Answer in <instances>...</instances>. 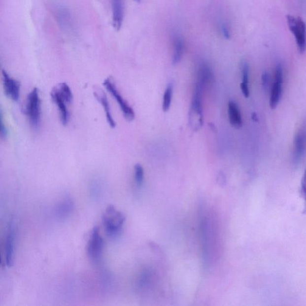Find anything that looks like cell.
Masks as SVG:
<instances>
[{
	"instance_id": "1",
	"label": "cell",
	"mask_w": 306,
	"mask_h": 306,
	"mask_svg": "<svg viewBox=\"0 0 306 306\" xmlns=\"http://www.w3.org/2000/svg\"><path fill=\"white\" fill-rule=\"evenodd\" d=\"M126 220L125 215L113 205L106 207L102 215V223L109 237H117L121 234Z\"/></svg>"
},
{
	"instance_id": "2",
	"label": "cell",
	"mask_w": 306,
	"mask_h": 306,
	"mask_svg": "<svg viewBox=\"0 0 306 306\" xmlns=\"http://www.w3.org/2000/svg\"><path fill=\"white\" fill-rule=\"evenodd\" d=\"M204 88L196 83L191 103L189 122L190 128L193 131H198L204 124L203 106H202V93Z\"/></svg>"
},
{
	"instance_id": "3",
	"label": "cell",
	"mask_w": 306,
	"mask_h": 306,
	"mask_svg": "<svg viewBox=\"0 0 306 306\" xmlns=\"http://www.w3.org/2000/svg\"><path fill=\"white\" fill-rule=\"evenodd\" d=\"M26 114L30 124L34 128H37L41 120V100L37 88L33 89L28 96Z\"/></svg>"
},
{
	"instance_id": "4",
	"label": "cell",
	"mask_w": 306,
	"mask_h": 306,
	"mask_svg": "<svg viewBox=\"0 0 306 306\" xmlns=\"http://www.w3.org/2000/svg\"><path fill=\"white\" fill-rule=\"evenodd\" d=\"M288 25L296 40L299 52L303 53L306 49V25L304 21L299 17L292 15L286 16Z\"/></svg>"
},
{
	"instance_id": "5",
	"label": "cell",
	"mask_w": 306,
	"mask_h": 306,
	"mask_svg": "<svg viewBox=\"0 0 306 306\" xmlns=\"http://www.w3.org/2000/svg\"><path fill=\"white\" fill-rule=\"evenodd\" d=\"M103 244L104 243L100 235L99 227H94L87 246V254L92 262L95 263L100 262L102 258Z\"/></svg>"
},
{
	"instance_id": "6",
	"label": "cell",
	"mask_w": 306,
	"mask_h": 306,
	"mask_svg": "<svg viewBox=\"0 0 306 306\" xmlns=\"http://www.w3.org/2000/svg\"><path fill=\"white\" fill-rule=\"evenodd\" d=\"M103 85H104L105 88L107 89V91L110 93L112 96H113L114 99L119 103L120 108L121 109L125 119L129 122L133 121L135 117H136L134 109L129 105L127 101L120 95L113 81H112L109 78H106L104 82H103Z\"/></svg>"
},
{
	"instance_id": "7",
	"label": "cell",
	"mask_w": 306,
	"mask_h": 306,
	"mask_svg": "<svg viewBox=\"0 0 306 306\" xmlns=\"http://www.w3.org/2000/svg\"><path fill=\"white\" fill-rule=\"evenodd\" d=\"M306 131L305 128L300 129L294 140L293 159L295 165L301 164L306 153Z\"/></svg>"
},
{
	"instance_id": "8",
	"label": "cell",
	"mask_w": 306,
	"mask_h": 306,
	"mask_svg": "<svg viewBox=\"0 0 306 306\" xmlns=\"http://www.w3.org/2000/svg\"><path fill=\"white\" fill-rule=\"evenodd\" d=\"M2 81L5 94L14 101H18L20 97V83L12 78L5 70H2Z\"/></svg>"
},
{
	"instance_id": "9",
	"label": "cell",
	"mask_w": 306,
	"mask_h": 306,
	"mask_svg": "<svg viewBox=\"0 0 306 306\" xmlns=\"http://www.w3.org/2000/svg\"><path fill=\"white\" fill-rule=\"evenodd\" d=\"M13 223L10 224L8 229L6 245H5V254H6V265L8 268H12L15 260V248L16 243V231Z\"/></svg>"
},
{
	"instance_id": "10",
	"label": "cell",
	"mask_w": 306,
	"mask_h": 306,
	"mask_svg": "<svg viewBox=\"0 0 306 306\" xmlns=\"http://www.w3.org/2000/svg\"><path fill=\"white\" fill-rule=\"evenodd\" d=\"M112 8H113V27L117 32H119L121 29L124 16L123 0H112Z\"/></svg>"
},
{
	"instance_id": "11",
	"label": "cell",
	"mask_w": 306,
	"mask_h": 306,
	"mask_svg": "<svg viewBox=\"0 0 306 306\" xmlns=\"http://www.w3.org/2000/svg\"><path fill=\"white\" fill-rule=\"evenodd\" d=\"M94 95L96 99L99 101L101 104L103 106V109H104L106 120H107L109 126H110L111 128H114L116 127V124L113 116H112L110 106H109L107 97H106V94L102 90L99 89H97L96 91H95Z\"/></svg>"
},
{
	"instance_id": "12",
	"label": "cell",
	"mask_w": 306,
	"mask_h": 306,
	"mask_svg": "<svg viewBox=\"0 0 306 306\" xmlns=\"http://www.w3.org/2000/svg\"><path fill=\"white\" fill-rule=\"evenodd\" d=\"M52 99L57 105L60 112L61 120L63 125H67L68 122V111L67 108V103L55 88L52 90L51 93Z\"/></svg>"
},
{
	"instance_id": "13",
	"label": "cell",
	"mask_w": 306,
	"mask_h": 306,
	"mask_svg": "<svg viewBox=\"0 0 306 306\" xmlns=\"http://www.w3.org/2000/svg\"><path fill=\"white\" fill-rule=\"evenodd\" d=\"M228 115L230 124L233 127L239 129L242 126V116L237 103L234 101H230L228 104Z\"/></svg>"
},
{
	"instance_id": "14",
	"label": "cell",
	"mask_w": 306,
	"mask_h": 306,
	"mask_svg": "<svg viewBox=\"0 0 306 306\" xmlns=\"http://www.w3.org/2000/svg\"><path fill=\"white\" fill-rule=\"evenodd\" d=\"M213 79L214 75L208 65L205 63H201L199 66L197 83L204 88V86L211 83Z\"/></svg>"
},
{
	"instance_id": "15",
	"label": "cell",
	"mask_w": 306,
	"mask_h": 306,
	"mask_svg": "<svg viewBox=\"0 0 306 306\" xmlns=\"http://www.w3.org/2000/svg\"><path fill=\"white\" fill-rule=\"evenodd\" d=\"M283 82L282 81L274 80L273 86L271 89L270 98V106L272 109L276 108L281 100Z\"/></svg>"
},
{
	"instance_id": "16",
	"label": "cell",
	"mask_w": 306,
	"mask_h": 306,
	"mask_svg": "<svg viewBox=\"0 0 306 306\" xmlns=\"http://www.w3.org/2000/svg\"><path fill=\"white\" fill-rule=\"evenodd\" d=\"M173 47L172 64L176 65L181 61L184 50V42L181 36H176Z\"/></svg>"
},
{
	"instance_id": "17",
	"label": "cell",
	"mask_w": 306,
	"mask_h": 306,
	"mask_svg": "<svg viewBox=\"0 0 306 306\" xmlns=\"http://www.w3.org/2000/svg\"><path fill=\"white\" fill-rule=\"evenodd\" d=\"M56 89L66 103H71L73 101V95L71 89L66 83L59 84Z\"/></svg>"
},
{
	"instance_id": "18",
	"label": "cell",
	"mask_w": 306,
	"mask_h": 306,
	"mask_svg": "<svg viewBox=\"0 0 306 306\" xmlns=\"http://www.w3.org/2000/svg\"><path fill=\"white\" fill-rule=\"evenodd\" d=\"M173 91V86L172 83H169L166 89L164 100H163L162 108L164 112L169 111L172 102V95Z\"/></svg>"
},
{
	"instance_id": "19",
	"label": "cell",
	"mask_w": 306,
	"mask_h": 306,
	"mask_svg": "<svg viewBox=\"0 0 306 306\" xmlns=\"http://www.w3.org/2000/svg\"><path fill=\"white\" fill-rule=\"evenodd\" d=\"M73 203L70 199H65L63 202L59 205L57 209L58 214L61 217H64L68 215L72 209Z\"/></svg>"
},
{
	"instance_id": "20",
	"label": "cell",
	"mask_w": 306,
	"mask_h": 306,
	"mask_svg": "<svg viewBox=\"0 0 306 306\" xmlns=\"http://www.w3.org/2000/svg\"><path fill=\"white\" fill-rule=\"evenodd\" d=\"M135 180L138 186H141L144 182V170L142 166L140 164H136L134 167Z\"/></svg>"
},
{
	"instance_id": "21",
	"label": "cell",
	"mask_w": 306,
	"mask_h": 306,
	"mask_svg": "<svg viewBox=\"0 0 306 306\" xmlns=\"http://www.w3.org/2000/svg\"><path fill=\"white\" fill-rule=\"evenodd\" d=\"M241 73H242V83L248 84L249 75V67L248 63L245 60L241 62Z\"/></svg>"
},
{
	"instance_id": "22",
	"label": "cell",
	"mask_w": 306,
	"mask_h": 306,
	"mask_svg": "<svg viewBox=\"0 0 306 306\" xmlns=\"http://www.w3.org/2000/svg\"><path fill=\"white\" fill-rule=\"evenodd\" d=\"M263 88L268 90L271 85V76L268 72L263 73L262 76Z\"/></svg>"
},
{
	"instance_id": "23",
	"label": "cell",
	"mask_w": 306,
	"mask_h": 306,
	"mask_svg": "<svg viewBox=\"0 0 306 306\" xmlns=\"http://www.w3.org/2000/svg\"><path fill=\"white\" fill-rule=\"evenodd\" d=\"M7 130L4 123L2 114L0 111V137L5 138L7 136Z\"/></svg>"
},
{
	"instance_id": "24",
	"label": "cell",
	"mask_w": 306,
	"mask_h": 306,
	"mask_svg": "<svg viewBox=\"0 0 306 306\" xmlns=\"http://www.w3.org/2000/svg\"><path fill=\"white\" fill-rule=\"evenodd\" d=\"M221 30L224 37L229 39L230 38V32L228 26L226 24H223L221 25Z\"/></svg>"
},
{
	"instance_id": "25",
	"label": "cell",
	"mask_w": 306,
	"mask_h": 306,
	"mask_svg": "<svg viewBox=\"0 0 306 306\" xmlns=\"http://www.w3.org/2000/svg\"><path fill=\"white\" fill-rule=\"evenodd\" d=\"M240 89L242 91V94L246 98H248L249 97L250 92L248 86V84L241 83Z\"/></svg>"
},
{
	"instance_id": "26",
	"label": "cell",
	"mask_w": 306,
	"mask_h": 306,
	"mask_svg": "<svg viewBox=\"0 0 306 306\" xmlns=\"http://www.w3.org/2000/svg\"><path fill=\"white\" fill-rule=\"evenodd\" d=\"M134 1L137 2H139L140 1H141V0H134Z\"/></svg>"
},
{
	"instance_id": "27",
	"label": "cell",
	"mask_w": 306,
	"mask_h": 306,
	"mask_svg": "<svg viewBox=\"0 0 306 306\" xmlns=\"http://www.w3.org/2000/svg\"><path fill=\"white\" fill-rule=\"evenodd\" d=\"M1 254H0V265H1Z\"/></svg>"
}]
</instances>
